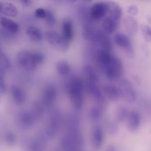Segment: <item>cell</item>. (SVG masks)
<instances>
[{"mask_svg": "<svg viewBox=\"0 0 151 151\" xmlns=\"http://www.w3.org/2000/svg\"><path fill=\"white\" fill-rule=\"evenodd\" d=\"M106 2H97L93 4L90 9L89 14L90 18L95 21H99L103 18L107 14Z\"/></svg>", "mask_w": 151, "mask_h": 151, "instance_id": "cell-7", "label": "cell"}, {"mask_svg": "<svg viewBox=\"0 0 151 151\" xmlns=\"http://www.w3.org/2000/svg\"><path fill=\"white\" fill-rule=\"evenodd\" d=\"M19 1L22 4L25 5H29L31 2V0H19Z\"/></svg>", "mask_w": 151, "mask_h": 151, "instance_id": "cell-36", "label": "cell"}, {"mask_svg": "<svg viewBox=\"0 0 151 151\" xmlns=\"http://www.w3.org/2000/svg\"><path fill=\"white\" fill-rule=\"evenodd\" d=\"M5 140L6 142L9 144H13L15 142V137L14 134L11 132L7 133L5 136Z\"/></svg>", "mask_w": 151, "mask_h": 151, "instance_id": "cell-32", "label": "cell"}, {"mask_svg": "<svg viewBox=\"0 0 151 151\" xmlns=\"http://www.w3.org/2000/svg\"><path fill=\"white\" fill-rule=\"evenodd\" d=\"M127 12L132 16L136 15L138 13V8L134 5H131L127 8Z\"/></svg>", "mask_w": 151, "mask_h": 151, "instance_id": "cell-30", "label": "cell"}, {"mask_svg": "<svg viewBox=\"0 0 151 151\" xmlns=\"http://www.w3.org/2000/svg\"><path fill=\"white\" fill-rule=\"evenodd\" d=\"M140 29L144 39L146 41L151 42V27L149 25H142L140 27Z\"/></svg>", "mask_w": 151, "mask_h": 151, "instance_id": "cell-26", "label": "cell"}, {"mask_svg": "<svg viewBox=\"0 0 151 151\" xmlns=\"http://www.w3.org/2000/svg\"><path fill=\"white\" fill-rule=\"evenodd\" d=\"M7 91V86L5 81V79L0 80V94H4Z\"/></svg>", "mask_w": 151, "mask_h": 151, "instance_id": "cell-33", "label": "cell"}, {"mask_svg": "<svg viewBox=\"0 0 151 151\" xmlns=\"http://www.w3.org/2000/svg\"><path fill=\"white\" fill-rule=\"evenodd\" d=\"M83 1H86V2H90V1H91V0H83Z\"/></svg>", "mask_w": 151, "mask_h": 151, "instance_id": "cell-38", "label": "cell"}, {"mask_svg": "<svg viewBox=\"0 0 151 151\" xmlns=\"http://www.w3.org/2000/svg\"><path fill=\"white\" fill-rule=\"evenodd\" d=\"M96 60L107 79L114 81L122 77L123 72L122 62L111 51L103 49L99 50L96 54Z\"/></svg>", "mask_w": 151, "mask_h": 151, "instance_id": "cell-1", "label": "cell"}, {"mask_svg": "<svg viewBox=\"0 0 151 151\" xmlns=\"http://www.w3.org/2000/svg\"><path fill=\"white\" fill-rule=\"evenodd\" d=\"M96 41L100 46L101 47V49L111 51L112 50V43L109 38V37L105 34L102 32L98 31L96 33L95 40Z\"/></svg>", "mask_w": 151, "mask_h": 151, "instance_id": "cell-15", "label": "cell"}, {"mask_svg": "<svg viewBox=\"0 0 151 151\" xmlns=\"http://www.w3.org/2000/svg\"><path fill=\"white\" fill-rule=\"evenodd\" d=\"M0 23L5 29L11 33H17L18 31L19 27L18 24L12 19L6 17H2L0 19Z\"/></svg>", "mask_w": 151, "mask_h": 151, "instance_id": "cell-20", "label": "cell"}, {"mask_svg": "<svg viewBox=\"0 0 151 151\" xmlns=\"http://www.w3.org/2000/svg\"><path fill=\"white\" fill-rule=\"evenodd\" d=\"M84 90V83L79 77H73L69 81L67 91L70 100L76 109H80L83 105Z\"/></svg>", "mask_w": 151, "mask_h": 151, "instance_id": "cell-3", "label": "cell"}, {"mask_svg": "<svg viewBox=\"0 0 151 151\" xmlns=\"http://www.w3.org/2000/svg\"><path fill=\"white\" fill-rule=\"evenodd\" d=\"M46 12H47V9H45L42 8H39L35 11V15L37 18L44 19L46 15Z\"/></svg>", "mask_w": 151, "mask_h": 151, "instance_id": "cell-29", "label": "cell"}, {"mask_svg": "<svg viewBox=\"0 0 151 151\" xmlns=\"http://www.w3.org/2000/svg\"><path fill=\"white\" fill-rule=\"evenodd\" d=\"M62 37L66 41L70 42L73 38L74 29L73 22L69 18H64L61 24V34Z\"/></svg>", "mask_w": 151, "mask_h": 151, "instance_id": "cell-9", "label": "cell"}, {"mask_svg": "<svg viewBox=\"0 0 151 151\" xmlns=\"http://www.w3.org/2000/svg\"><path fill=\"white\" fill-rule=\"evenodd\" d=\"M107 129H108V131L111 134H114V133H116L118 130V127H117V123L114 122H109L107 124Z\"/></svg>", "mask_w": 151, "mask_h": 151, "instance_id": "cell-28", "label": "cell"}, {"mask_svg": "<svg viewBox=\"0 0 151 151\" xmlns=\"http://www.w3.org/2000/svg\"><path fill=\"white\" fill-rule=\"evenodd\" d=\"M26 34L30 40L35 42H39L42 40L43 35L41 29L34 26L28 27L26 30Z\"/></svg>", "mask_w": 151, "mask_h": 151, "instance_id": "cell-19", "label": "cell"}, {"mask_svg": "<svg viewBox=\"0 0 151 151\" xmlns=\"http://www.w3.org/2000/svg\"><path fill=\"white\" fill-rule=\"evenodd\" d=\"M11 67L10 61L6 55L0 50V67L4 70H7Z\"/></svg>", "mask_w": 151, "mask_h": 151, "instance_id": "cell-25", "label": "cell"}, {"mask_svg": "<svg viewBox=\"0 0 151 151\" xmlns=\"http://www.w3.org/2000/svg\"><path fill=\"white\" fill-rule=\"evenodd\" d=\"M56 69L57 73L61 76H67L71 72V65L66 60H60L56 65Z\"/></svg>", "mask_w": 151, "mask_h": 151, "instance_id": "cell-21", "label": "cell"}, {"mask_svg": "<svg viewBox=\"0 0 151 151\" xmlns=\"http://www.w3.org/2000/svg\"><path fill=\"white\" fill-rule=\"evenodd\" d=\"M0 12L8 17H14L17 15L18 10L11 3L0 2Z\"/></svg>", "mask_w": 151, "mask_h": 151, "instance_id": "cell-17", "label": "cell"}, {"mask_svg": "<svg viewBox=\"0 0 151 151\" xmlns=\"http://www.w3.org/2000/svg\"><path fill=\"white\" fill-rule=\"evenodd\" d=\"M5 79V70L0 67V80Z\"/></svg>", "mask_w": 151, "mask_h": 151, "instance_id": "cell-34", "label": "cell"}, {"mask_svg": "<svg viewBox=\"0 0 151 151\" xmlns=\"http://www.w3.org/2000/svg\"><path fill=\"white\" fill-rule=\"evenodd\" d=\"M102 91L104 97L111 101H117L122 97L119 87L111 83L104 84Z\"/></svg>", "mask_w": 151, "mask_h": 151, "instance_id": "cell-8", "label": "cell"}, {"mask_svg": "<svg viewBox=\"0 0 151 151\" xmlns=\"http://www.w3.org/2000/svg\"><path fill=\"white\" fill-rule=\"evenodd\" d=\"M114 41L118 47L124 50L127 55L129 57L133 56L134 49L131 40L127 35L122 32H117L114 37Z\"/></svg>", "mask_w": 151, "mask_h": 151, "instance_id": "cell-6", "label": "cell"}, {"mask_svg": "<svg viewBox=\"0 0 151 151\" xmlns=\"http://www.w3.org/2000/svg\"><path fill=\"white\" fill-rule=\"evenodd\" d=\"M20 120L22 124L25 127H27L29 126L33 123L34 117L32 114L28 112H25L21 114Z\"/></svg>", "mask_w": 151, "mask_h": 151, "instance_id": "cell-24", "label": "cell"}, {"mask_svg": "<svg viewBox=\"0 0 151 151\" xmlns=\"http://www.w3.org/2000/svg\"><path fill=\"white\" fill-rule=\"evenodd\" d=\"M57 96V91L56 87L53 84H48L44 88L42 94V100L46 105H51L52 104Z\"/></svg>", "mask_w": 151, "mask_h": 151, "instance_id": "cell-11", "label": "cell"}, {"mask_svg": "<svg viewBox=\"0 0 151 151\" xmlns=\"http://www.w3.org/2000/svg\"><path fill=\"white\" fill-rule=\"evenodd\" d=\"M123 22L124 28L129 35H133L136 33L137 31V23L133 17H126Z\"/></svg>", "mask_w": 151, "mask_h": 151, "instance_id": "cell-18", "label": "cell"}, {"mask_svg": "<svg viewBox=\"0 0 151 151\" xmlns=\"http://www.w3.org/2000/svg\"><path fill=\"white\" fill-rule=\"evenodd\" d=\"M106 4L107 8V14H108V16L119 21L122 15L121 7L118 4L113 1L106 2Z\"/></svg>", "mask_w": 151, "mask_h": 151, "instance_id": "cell-14", "label": "cell"}, {"mask_svg": "<svg viewBox=\"0 0 151 151\" xmlns=\"http://www.w3.org/2000/svg\"><path fill=\"white\" fill-rule=\"evenodd\" d=\"M45 38L51 45L61 51H65L68 48L70 42L64 40L61 35L55 31H47L45 32Z\"/></svg>", "mask_w": 151, "mask_h": 151, "instance_id": "cell-4", "label": "cell"}, {"mask_svg": "<svg viewBox=\"0 0 151 151\" xmlns=\"http://www.w3.org/2000/svg\"><path fill=\"white\" fill-rule=\"evenodd\" d=\"M141 115L137 111H130L126 120L128 129L131 132L137 130L141 123Z\"/></svg>", "mask_w": 151, "mask_h": 151, "instance_id": "cell-10", "label": "cell"}, {"mask_svg": "<svg viewBox=\"0 0 151 151\" xmlns=\"http://www.w3.org/2000/svg\"><path fill=\"white\" fill-rule=\"evenodd\" d=\"M119 88L121 96L128 102H134L136 100V91L132 83L127 79H122L119 82Z\"/></svg>", "mask_w": 151, "mask_h": 151, "instance_id": "cell-5", "label": "cell"}, {"mask_svg": "<svg viewBox=\"0 0 151 151\" xmlns=\"http://www.w3.org/2000/svg\"><path fill=\"white\" fill-rule=\"evenodd\" d=\"M104 106L101 104H97L96 106H93L91 108L89 112L90 118L94 121L99 120L101 117L103 113Z\"/></svg>", "mask_w": 151, "mask_h": 151, "instance_id": "cell-22", "label": "cell"}, {"mask_svg": "<svg viewBox=\"0 0 151 151\" xmlns=\"http://www.w3.org/2000/svg\"><path fill=\"white\" fill-rule=\"evenodd\" d=\"M130 110L125 107H120L117 109L116 113V120L119 122H122L126 121L127 116L129 114Z\"/></svg>", "mask_w": 151, "mask_h": 151, "instance_id": "cell-23", "label": "cell"}, {"mask_svg": "<svg viewBox=\"0 0 151 151\" xmlns=\"http://www.w3.org/2000/svg\"><path fill=\"white\" fill-rule=\"evenodd\" d=\"M119 25L118 20L113 19L109 16L106 17L103 21L102 26L104 31L108 34L113 33Z\"/></svg>", "mask_w": 151, "mask_h": 151, "instance_id": "cell-16", "label": "cell"}, {"mask_svg": "<svg viewBox=\"0 0 151 151\" xmlns=\"http://www.w3.org/2000/svg\"><path fill=\"white\" fill-rule=\"evenodd\" d=\"M104 141V132L100 126H95L91 133V143L95 149H99Z\"/></svg>", "mask_w": 151, "mask_h": 151, "instance_id": "cell-12", "label": "cell"}, {"mask_svg": "<svg viewBox=\"0 0 151 151\" xmlns=\"http://www.w3.org/2000/svg\"><path fill=\"white\" fill-rule=\"evenodd\" d=\"M45 21L50 26H54L56 23V18L54 13L50 11L47 9L46 15L44 18Z\"/></svg>", "mask_w": 151, "mask_h": 151, "instance_id": "cell-27", "label": "cell"}, {"mask_svg": "<svg viewBox=\"0 0 151 151\" xmlns=\"http://www.w3.org/2000/svg\"><path fill=\"white\" fill-rule=\"evenodd\" d=\"M30 151H42V148L41 146V145L38 142H35L30 146L29 149Z\"/></svg>", "mask_w": 151, "mask_h": 151, "instance_id": "cell-31", "label": "cell"}, {"mask_svg": "<svg viewBox=\"0 0 151 151\" xmlns=\"http://www.w3.org/2000/svg\"><path fill=\"white\" fill-rule=\"evenodd\" d=\"M68 1H69V2H76L77 0H67Z\"/></svg>", "mask_w": 151, "mask_h": 151, "instance_id": "cell-37", "label": "cell"}, {"mask_svg": "<svg viewBox=\"0 0 151 151\" xmlns=\"http://www.w3.org/2000/svg\"><path fill=\"white\" fill-rule=\"evenodd\" d=\"M106 151H117V148L114 146L111 145V146H109L107 148Z\"/></svg>", "mask_w": 151, "mask_h": 151, "instance_id": "cell-35", "label": "cell"}, {"mask_svg": "<svg viewBox=\"0 0 151 151\" xmlns=\"http://www.w3.org/2000/svg\"><path fill=\"white\" fill-rule=\"evenodd\" d=\"M44 54L40 51H29L23 50L17 55V61L19 65L27 71H34L38 66L44 63Z\"/></svg>", "mask_w": 151, "mask_h": 151, "instance_id": "cell-2", "label": "cell"}, {"mask_svg": "<svg viewBox=\"0 0 151 151\" xmlns=\"http://www.w3.org/2000/svg\"><path fill=\"white\" fill-rule=\"evenodd\" d=\"M10 93L12 100L17 104H21L26 100L25 91L17 86H12L10 88Z\"/></svg>", "mask_w": 151, "mask_h": 151, "instance_id": "cell-13", "label": "cell"}, {"mask_svg": "<svg viewBox=\"0 0 151 151\" xmlns=\"http://www.w3.org/2000/svg\"><path fill=\"white\" fill-rule=\"evenodd\" d=\"M1 94H0V100H1Z\"/></svg>", "mask_w": 151, "mask_h": 151, "instance_id": "cell-39", "label": "cell"}]
</instances>
